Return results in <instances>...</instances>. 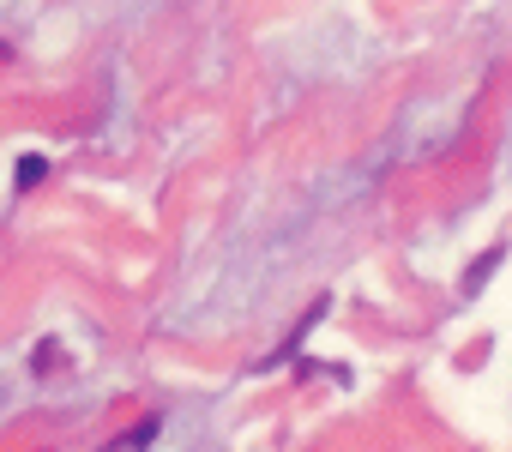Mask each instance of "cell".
Masks as SVG:
<instances>
[{
    "label": "cell",
    "mask_w": 512,
    "mask_h": 452,
    "mask_svg": "<svg viewBox=\"0 0 512 452\" xmlns=\"http://www.w3.org/2000/svg\"><path fill=\"white\" fill-rule=\"evenodd\" d=\"M500 260H506V248H488V254H482V266H470V272H464V290L476 296V290L494 278V266H500Z\"/></svg>",
    "instance_id": "obj_1"
},
{
    "label": "cell",
    "mask_w": 512,
    "mask_h": 452,
    "mask_svg": "<svg viewBox=\"0 0 512 452\" xmlns=\"http://www.w3.org/2000/svg\"><path fill=\"white\" fill-rule=\"evenodd\" d=\"M55 350H61V344H43V350L31 356V368H37V374H43V368H61V356H55Z\"/></svg>",
    "instance_id": "obj_4"
},
{
    "label": "cell",
    "mask_w": 512,
    "mask_h": 452,
    "mask_svg": "<svg viewBox=\"0 0 512 452\" xmlns=\"http://www.w3.org/2000/svg\"><path fill=\"white\" fill-rule=\"evenodd\" d=\"M43 175H49V157H37V151H31V157H19V175H13V181H19V193H25V187H37Z\"/></svg>",
    "instance_id": "obj_2"
},
{
    "label": "cell",
    "mask_w": 512,
    "mask_h": 452,
    "mask_svg": "<svg viewBox=\"0 0 512 452\" xmlns=\"http://www.w3.org/2000/svg\"><path fill=\"white\" fill-rule=\"evenodd\" d=\"M157 434V422H139V428H127V434H115V446H145Z\"/></svg>",
    "instance_id": "obj_3"
},
{
    "label": "cell",
    "mask_w": 512,
    "mask_h": 452,
    "mask_svg": "<svg viewBox=\"0 0 512 452\" xmlns=\"http://www.w3.org/2000/svg\"><path fill=\"white\" fill-rule=\"evenodd\" d=\"M7 61H13V49H7V43H0V67H7Z\"/></svg>",
    "instance_id": "obj_5"
}]
</instances>
